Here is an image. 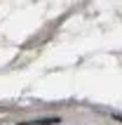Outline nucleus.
Segmentation results:
<instances>
[{"instance_id":"f257e3e1","label":"nucleus","mask_w":122,"mask_h":125,"mask_svg":"<svg viewBox=\"0 0 122 125\" xmlns=\"http://www.w3.org/2000/svg\"><path fill=\"white\" fill-rule=\"evenodd\" d=\"M117 118H120V120H122V116H117Z\"/></svg>"}]
</instances>
